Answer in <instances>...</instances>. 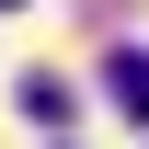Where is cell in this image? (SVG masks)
<instances>
[{
    "label": "cell",
    "mask_w": 149,
    "mask_h": 149,
    "mask_svg": "<svg viewBox=\"0 0 149 149\" xmlns=\"http://www.w3.org/2000/svg\"><path fill=\"white\" fill-rule=\"evenodd\" d=\"M23 115H35V126H69V115H80V92H69L57 69H35V80H23Z\"/></svg>",
    "instance_id": "obj_1"
},
{
    "label": "cell",
    "mask_w": 149,
    "mask_h": 149,
    "mask_svg": "<svg viewBox=\"0 0 149 149\" xmlns=\"http://www.w3.org/2000/svg\"><path fill=\"white\" fill-rule=\"evenodd\" d=\"M115 103L149 126V46H115Z\"/></svg>",
    "instance_id": "obj_2"
},
{
    "label": "cell",
    "mask_w": 149,
    "mask_h": 149,
    "mask_svg": "<svg viewBox=\"0 0 149 149\" xmlns=\"http://www.w3.org/2000/svg\"><path fill=\"white\" fill-rule=\"evenodd\" d=\"M0 12H12V0H0Z\"/></svg>",
    "instance_id": "obj_3"
}]
</instances>
